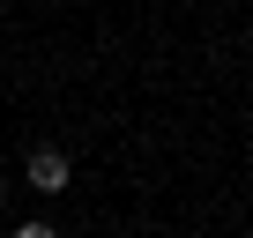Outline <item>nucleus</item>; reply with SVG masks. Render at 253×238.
Here are the masks:
<instances>
[{
    "label": "nucleus",
    "instance_id": "f257e3e1",
    "mask_svg": "<svg viewBox=\"0 0 253 238\" xmlns=\"http://www.w3.org/2000/svg\"><path fill=\"white\" fill-rule=\"evenodd\" d=\"M30 186L38 194H67V149H38L30 157Z\"/></svg>",
    "mask_w": 253,
    "mask_h": 238
},
{
    "label": "nucleus",
    "instance_id": "f03ea898",
    "mask_svg": "<svg viewBox=\"0 0 253 238\" xmlns=\"http://www.w3.org/2000/svg\"><path fill=\"white\" fill-rule=\"evenodd\" d=\"M15 238H52V223H23V231H15Z\"/></svg>",
    "mask_w": 253,
    "mask_h": 238
}]
</instances>
